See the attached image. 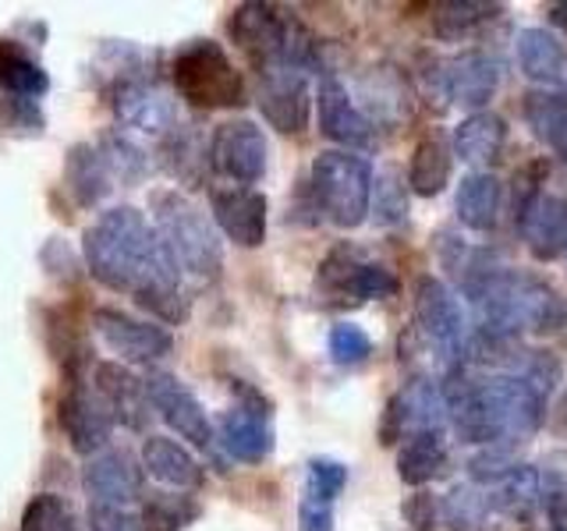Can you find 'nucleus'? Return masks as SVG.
I'll use <instances>...</instances> for the list:
<instances>
[{"instance_id":"f257e3e1","label":"nucleus","mask_w":567,"mask_h":531,"mask_svg":"<svg viewBox=\"0 0 567 531\" xmlns=\"http://www.w3.org/2000/svg\"><path fill=\"white\" fill-rule=\"evenodd\" d=\"M82 256L89 273L103 288L132 294L164 323H185L188 298L182 291V270L171 259L159 230L135 206H114L100 212L82 235Z\"/></svg>"},{"instance_id":"f03ea898","label":"nucleus","mask_w":567,"mask_h":531,"mask_svg":"<svg viewBox=\"0 0 567 531\" xmlns=\"http://www.w3.org/2000/svg\"><path fill=\"white\" fill-rule=\"evenodd\" d=\"M465 294L475 309L478 336L486 341H514L532 333L546 336L567 326V305L554 283L536 273L511 270V266H486L483 259L461 266Z\"/></svg>"},{"instance_id":"7ed1b4c3","label":"nucleus","mask_w":567,"mask_h":531,"mask_svg":"<svg viewBox=\"0 0 567 531\" xmlns=\"http://www.w3.org/2000/svg\"><path fill=\"white\" fill-rule=\"evenodd\" d=\"M451 407V425L461 442L472 447H511L536 436L546 421V397L536 386L493 372L486 379H468L457 368L443 383Z\"/></svg>"},{"instance_id":"20e7f679","label":"nucleus","mask_w":567,"mask_h":531,"mask_svg":"<svg viewBox=\"0 0 567 531\" xmlns=\"http://www.w3.org/2000/svg\"><path fill=\"white\" fill-rule=\"evenodd\" d=\"M150 206L153 227L164 238L177 270L192 280H217L224 270V244L217 238V227L206 220V212L174 188L153 191Z\"/></svg>"},{"instance_id":"39448f33","label":"nucleus","mask_w":567,"mask_h":531,"mask_svg":"<svg viewBox=\"0 0 567 531\" xmlns=\"http://www.w3.org/2000/svg\"><path fill=\"white\" fill-rule=\"evenodd\" d=\"M230 35L248 53L259 71L266 67H301L316 64V43L298 18L284 14L274 4H241L230 14Z\"/></svg>"},{"instance_id":"423d86ee","label":"nucleus","mask_w":567,"mask_h":531,"mask_svg":"<svg viewBox=\"0 0 567 531\" xmlns=\"http://www.w3.org/2000/svg\"><path fill=\"white\" fill-rule=\"evenodd\" d=\"M309 185L316 195V209H323L330 223L354 230L369 220L372 188H377L369 159L348 149H323L312 159Z\"/></svg>"},{"instance_id":"0eeeda50","label":"nucleus","mask_w":567,"mask_h":531,"mask_svg":"<svg viewBox=\"0 0 567 531\" xmlns=\"http://www.w3.org/2000/svg\"><path fill=\"white\" fill-rule=\"evenodd\" d=\"M171 79L177 96L199 111H220V106L245 103V79L227 58V50L213 40H195L174 53Z\"/></svg>"},{"instance_id":"6e6552de","label":"nucleus","mask_w":567,"mask_h":531,"mask_svg":"<svg viewBox=\"0 0 567 531\" xmlns=\"http://www.w3.org/2000/svg\"><path fill=\"white\" fill-rule=\"evenodd\" d=\"M415 326L422 333V341L430 344V351H436V362L447 376L457 368H465L468 347H472L468 315L447 283L430 273L415 280Z\"/></svg>"},{"instance_id":"1a4fd4ad","label":"nucleus","mask_w":567,"mask_h":531,"mask_svg":"<svg viewBox=\"0 0 567 531\" xmlns=\"http://www.w3.org/2000/svg\"><path fill=\"white\" fill-rule=\"evenodd\" d=\"M266 135L256 121L248 117H235V121H224L217 124V132H213V142H209V164L220 177L235 185H256L262 181L266 174Z\"/></svg>"},{"instance_id":"9d476101","label":"nucleus","mask_w":567,"mask_h":531,"mask_svg":"<svg viewBox=\"0 0 567 531\" xmlns=\"http://www.w3.org/2000/svg\"><path fill=\"white\" fill-rule=\"evenodd\" d=\"M316 288L333 298L351 301H380L398 291V277L377 262H362L351 248H333L316 273Z\"/></svg>"},{"instance_id":"9b49d317","label":"nucleus","mask_w":567,"mask_h":531,"mask_svg":"<svg viewBox=\"0 0 567 531\" xmlns=\"http://www.w3.org/2000/svg\"><path fill=\"white\" fill-rule=\"evenodd\" d=\"M93 326L100 333V341L128 365H153L174 351V336L164 326L142 323V319H132L117 309H96Z\"/></svg>"},{"instance_id":"f8f14e48","label":"nucleus","mask_w":567,"mask_h":531,"mask_svg":"<svg viewBox=\"0 0 567 531\" xmlns=\"http://www.w3.org/2000/svg\"><path fill=\"white\" fill-rule=\"evenodd\" d=\"M309 71L266 67L259 71V111L284 135H301L309 124Z\"/></svg>"},{"instance_id":"ddd939ff","label":"nucleus","mask_w":567,"mask_h":531,"mask_svg":"<svg viewBox=\"0 0 567 531\" xmlns=\"http://www.w3.org/2000/svg\"><path fill=\"white\" fill-rule=\"evenodd\" d=\"M209 212L227 241L238 248H259L266 241V195L245 185H213Z\"/></svg>"},{"instance_id":"4468645a","label":"nucleus","mask_w":567,"mask_h":531,"mask_svg":"<svg viewBox=\"0 0 567 531\" xmlns=\"http://www.w3.org/2000/svg\"><path fill=\"white\" fill-rule=\"evenodd\" d=\"M111 106L121 117L124 128L142 132V135H174L177 132V106L159 85L146 79H124L114 85Z\"/></svg>"},{"instance_id":"2eb2a0df","label":"nucleus","mask_w":567,"mask_h":531,"mask_svg":"<svg viewBox=\"0 0 567 531\" xmlns=\"http://www.w3.org/2000/svg\"><path fill=\"white\" fill-rule=\"evenodd\" d=\"M146 389H150V404L159 412V418H164L171 429L188 439L192 447L206 450L213 442V425L206 418V407L199 404V397L192 394V389L171 376V372H153V376L146 379Z\"/></svg>"},{"instance_id":"dca6fc26","label":"nucleus","mask_w":567,"mask_h":531,"mask_svg":"<svg viewBox=\"0 0 567 531\" xmlns=\"http://www.w3.org/2000/svg\"><path fill=\"white\" fill-rule=\"evenodd\" d=\"M93 503L132 507L142 500V468L128 450H100L82 471Z\"/></svg>"},{"instance_id":"f3484780","label":"nucleus","mask_w":567,"mask_h":531,"mask_svg":"<svg viewBox=\"0 0 567 531\" xmlns=\"http://www.w3.org/2000/svg\"><path fill=\"white\" fill-rule=\"evenodd\" d=\"M316 106H319V132L330 142L344 146L348 153L372 146V121L354 106L351 93L333 75L319 82Z\"/></svg>"},{"instance_id":"a211bd4d","label":"nucleus","mask_w":567,"mask_h":531,"mask_svg":"<svg viewBox=\"0 0 567 531\" xmlns=\"http://www.w3.org/2000/svg\"><path fill=\"white\" fill-rule=\"evenodd\" d=\"M496 88H501V64H496L489 53L465 50V53H457L454 61H447L443 93H447L451 103L478 114V111H486V103L496 96Z\"/></svg>"},{"instance_id":"6ab92c4d","label":"nucleus","mask_w":567,"mask_h":531,"mask_svg":"<svg viewBox=\"0 0 567 531\" xmlns=\"http://www.w3.org/2000/svg\"><path fill=\"white\" fill-rule=\"evenodd\" d=\"M220 442L224 450L241 460V465H262L274 454V429L270 412L256 404H238L220 418Z\"/></svg>"},{"instance_id":"aec40b11","label":"nucleus","mask_w":567,"mask_h":531,"mask_svg":"<svg viewBox=\"0 0 567 531\" xmlns=\"http://www.w3.org/2000/svg\"><path fill=\"white\" fill-rule=\"evenodd\" d=\"M518 227L532 259L554 262L557 256L567 252V199L543 191L518 217Z\"/></svg>"},{"instance_id":"412c9836","label":"nucleus","mask_w":567,"mask_h":531,"mask_svg":"<svg viewBox=\"0 0 567 531\" xmlns=\"http://www.w3.org/2000/svg\"><path fill=\"white\" fill-rule=\"evenodd\" d=\"M96 397L114 421L128 425V429H142V425H146L150 389L142 379H135L128 368H121L114 362L96 365Z\"/></svg>"},{"instance_id":"4be33fe9","label":"nucleus","mask_w":567,"mask_h":531,"mask_svg":"<svg viewBox=\"0 0 567 531\" xmlns=\"http://www.w3.org/2000/svg\"><path fill=\"white\" fill-rule=\"evenodd\" d=\"M61 425L79 454H100L111 439L114 418L106 415L100 397L85 394V389H68L61 400Z\"/></svg>"},{"instance_id":"5701e85b","label":"nucleus","mask_w":567,"mask_h":531,"mask_svg":"<svg viewBox=\"0 0 567 531\" xmlns=\"http://www.w3.org/2000/svg\"><path fill=\"white\" fill-rule=\"evenodd\" d=\"M514 53H518V67L522 75L532 82H560L567 71V46L557 32H549L543 25L522 29L518 40H514Z\"/></svg>"},{"instance_id":"b1692460","label":"nucleus","mask_w":567,"mask_h":531,"mask_svg":"<svg viewBox=\"0 0 567 531\" xmlns=\"http://www.w3.org/2000/svg\"><path fill=\"white\" fill-rule=\"evenodd\" d=\"M504 142H507V121L493 111H478L454 128V156H461L472 167H489L501 159Z\"/></svg>"},{"instance_id":"393cba45","label":"nucleus","mask_w":567,"mask_h":531,"mask_svg":"<svg viewBox=\"0 0 567 531\" xmlns=\"http://www.w3.org/2000/svg\"><path fill=\"white\" fill-rule=\"evenodd\" d=\"M142 468H146L159 486L167 489H199L203 468L182 442L167 436H150L142 447Z\"/></svg>"},{"instance_id":"a878e982","label":"nucleus","mask_w":567,"mask_h":531,"mask_svg":"<svg viewBox=\"0 0 567 531\" xmlns=\"http://www.w3.org/2000/svg\"><path fill=\"white\" fill-rule=\"evenodd\" d=\"M525 124L546 149L567 156V93L564 88H528L522 100Z\"/></svg>"},{"instance_id":"bb28decb","label":"nucleus","mask_w":567,"mask_h":531,"mask_svg":"<svg viewBox=\"0 0 567 531\" xmlns=\"http://www.w3.org/2000/svg\"><path fill=\"white\" fill-rule=\"evenodd\" d=\"M493 510L507 518L511 524H528L543 510V492H539V471L532 465H514L501 482L489 486Z\"/></svg>"},{"instance_id":"cd10ccee","label":"nucleus","mask_w":567,"mask_h":531,"mask_svg":"<svg viewBox=\"0 0 567 531\" xmlns=\"http://www.w3.org/2000/svg\"><path fill=\"white\" fill-rule=\"evenodd\" d=\"M501 199H504V191H501V181H496L493 174L475 170L468 177H461L457 195H454L457 220L468 230L486 235V230H493L496 220H501Z\"/></svg>"},{"instance_id":"c85d7f7f","label":"nucleus","mask_w":567,"mask_h":531,"mask_svg":"<svg viewBox=\"0 0 567 531\" xmlns=\"http://www.w3.org/2000/svg\"><path fill=\"white\" fill-rule=\"evenodd\" d=\"M68 188L75 191L82 206H93L111 188H117V174L100 142L96 146H75L68 153Z\"/></svg>"},{"instance_id":"c756f323","label":"nucleus","mask_w":567,"mask_h":531,"mask_svg":"<svg viewBox=\"0 0 567 531\" xmlns=\"http://www.w3.org/2000/svg\"><path fill=\"white\" fill-rule=\"evenodd\" d=\"M451 146L440 132H430L415 142L412 164H408V185L422 199H433L451 185Z\"/></svg>"},{"instance_id":"7c9ffc66","label":"nucleus","mask_w":567,"mask_h":531,"mask_svg":"<svg viewBox=\"0 0 567 531\" xmlns=\"http://www.w3.org/2000/svg\"><path fill=\"white\" fill-rule=\"evenodd\" d=\"M443 468H447V442H443V433L422 429V433H412L401 442L398 475H401L404 486L422 489L425 482H433Z\"/></svg>"},{"instance_id":"2f4dec72","label":"nucleus","mask_w":567,"mask_h":531,"mask_svg":"<svg viewBox=\"0 0 567 531\" xmlns=\"http://www.w3.org/2000/svg\"><path fill=\"white\" fill-rule=\"evenodd\" d=\"M47 71L35 64L22 46L11 40H0V93L18 96V100H40L47 93Z\"/></svg>"},{"instance_id":"473e14b6","label":"nucleus","mask_w":567,"mask_h":531,"mask_svg":"<svg viewBox=\"0 0 567 531\" xmlns=\"http://www.w3.org/2000/svg\"><path fill=\"white\" fill-rule=\"evenodd\" d=\"M401 400H404L408 425H412L415 433H422V429L443 433V421H451V407H447V394H443V383L412 379L408 389H401Z\"/></svg>"},{"instance_id":"72a5a7b5","label":"nucleus","mask_w":567,"mask_h":531,"mask_svg":"<svg viewBox=\"0 0 567 531\" xmlns=\"http://www.w3.org/2000/svg\"><path fill=\"white\" fill-rule=\"evenodd\" d=\"M443 524L451 531H478L486 524L489 510H493V500H489V489H478L475 482L472 486H454L447 496H443Z\"/></svg>"},{"instance_id":"f704fd0d","label":"nucleus","mask_w":567,"mask_h":531,"mask_svg":"<svg viewBox=\"0 0 567 531\" xmlns=\"http://www.w3.org/2000/svg\"><path fill=\"white\" fill-rule=\"evenodd\" d=\"M539 492H543V513L554 524V531H567V454L557 450L543 460L539 471Z\"/></svg>"},{"instance_id":"c9c22d12","label":"nucleus","mask_w":567,"mask_h":531,"mask_svg":"<svg viewBox=\"0 0 567 531\" xmlns=\"http://www.w3.org/2000/svg\"><path fill=\"white\" fill-rule=\"evenodd\" d=\"M22 531H82V524L64 496L40 492L22 513Z\"/></svg>"},{"instance_id":"e433bc0d","label":"nucleus","mask_w":567,"mask_h":531,"mask_svg":"<svg viewBox=\"0 0 567 531\" xmlns=\"http://www.w3.org/2000/svg\"><path fill=\"white\" fill-rule=\"evenodd\" d=\"M496 11H501V8L483 4V0H465V4H457V0H454V4H440L436 8L433 25H436L440 40H461V35H468L472 29L486 25Z\"/></svg>"},{"instance_id":"4c0bfd02","label":"nucleus","mask_w":567,"mask_h":531,"mask_svg":"<svg viewBox=\"0 0 567 531\" xmlns=\"http://www.w3.org/2000/svg\"><path fill=\"white\" fill-rule=\"evenodd\" d=\"M195 503L185 500V496H171V492H156L146 500V510H142V524L146 531H182L192 518H195Z\"/></svg>"},{"instance_id":"58836bf2","label":"nucleus","mask_w":567,"mask_h":531,"mask_svg":"<svg viewBox=\"0 0 567 531\" xmlns=\"http://www.w3.org/2000/svg\"><path fill=\"white\" fill-rule=\"evenodd\" d=\"M327 347H330V358L337 365H359L372 354V336L354 323H337L330 330Z\"/></svg>"},{"instance_id":"ea45409f","label":"nucleus","mask_w":567,"mask_h":531,"mask_svg":"<svg viewBox=\"0 0 567 531\" xmlns=\"http://www.w3.org/2000/svg\"><path fill=\"white\" fill-rule=\"evenodd\" d=\"M348 486V468L333 457H312L309 460V475H306V492L319 496V500H337Z\"/></svg>"},{"instance_id":"a19ab883","label":"nucleus","mask_w":567,"mask_h":531,"mask_svg":"<svg viewBox=\"0 0 567 531\" xmlns=\"http://www.w3.org/2000/svg\"><path fill=\"white\" fill-rule=\"evenodd\" d=\"M408 220V195L398 185V170L377 177V223H404Z\"/></svg>"},{"instance_id":"79ce46f5","label":"nucleus","mask_w":567,"mask_h":531,"mask_svg":"<svg viewBox=\"0 0 567 531\" xmlns=\"http://www.w3.org/2000/svg\"><path fill=\"white\" fill-rule=\"evenodd\" d=\"M401 518L412 531H436L440 521H443V510H440V500L433 492L419 489L401 503Z\"/></svg>"},{"instance_id":"37998d69","label":"nucleus","mask_w":567,"mask_h":531,"mask_svg":"<svg viewBox=\"0 0 567 531\" xmlns=\"http://www.w3.org/2000/svg\"><path fill=\"white\" fill-rule=\"evenodd\" d=\"M89 531H146V524L128 507L93 503L89 507Z\"/></svg>"},{"instance_id":"c03bdc74","label":"nucleus","mask_w":567,"mask_h":531,"mask_svg":"<svg viewBox=\"0 0 567 531\" xmlns=\"http://www.w3.org/2000/svg\"><path fill=\"white\" fill-rule=\"evenodd\" d=\"M298 531H333V503L319 496H301L298 503Z\"/></svg>"},{"instance_id":"a18cd8bd","label":"nucleus","mask_w":567,"mask_h":531,"mask_svg":"<svg viewBox=\"0 0 567 531\" xmlns=\"http://www.w3.org/2000/svg\"><path fill=\"white\" fill-rule=\"evenodd\" d=\"M404 425H408V415H404V400L398 394V397H390L386 412H383V425H380V439L386 447H394L398 439H404Z\"/></svg>"},{"instance_id":"49530a36","label":"nucleus","mask_w":567,"mask_h":531,"mask_svg":"<svg viewBox=\"0 0 567 531\" xmlns=\"http://www.w3.org/2000/svg\"><path fill=\"white\" fill-rule=\"evenodd\" d=\"M549 433H554L557 439H567V389H564V397L557 400V407H554V415H549Z\"/></svg>"},{"instance_id":"de8ad7c7","label":"nucleus","mask_w":567,"mask_h":531,"mask_svg":"<svg viewBox=\"0 0 567 531\" xmlns=\"http://www.w3.org/2000/svg\"><path fill=\"white\" fill-rule=\"evenodd\" d=\"M546 11H549V22H557V25L567 29V4H549Z\"/></svg>"},{"instance_id":"09e8293b","label":"nucleus","mask_w":567,"mask_h":531,"mask_svg":"<svg viewBox=\"0 0 567 531\" xmlns=\"http://www.w3.org/2000/svg\"><path fill=\"white\" fill-rule=\"evenodd\" d=\"M478 531H514V528H507V524H501V521H486Z\"/></svg>"},{"instance_id":"8fccbe9b","label":"nucleus","mask_w":567,"mask_h":531,"mask_svg":"<svg viewBox=\"0 0 567 531\" xmlns=\"http://www.w3.org/2000/svg\"><path fill=\"white\" fill-rule=\"evenodd\" d=\"M549 531H554V528H549Z\"/></svg>"}]
</instances>
